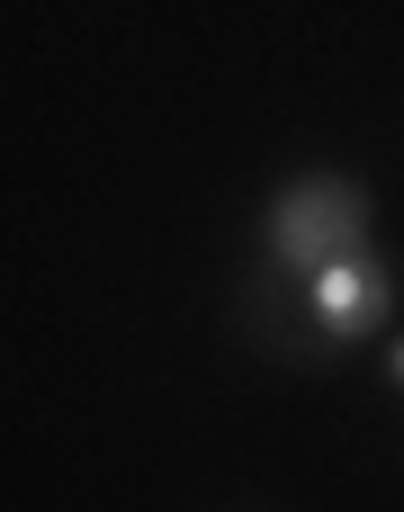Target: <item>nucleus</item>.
<instances>
[{"mask_svg":"<svg viewBox=\"0 0 404 512\" xmlns=\"http://www.w3.org/2000/svg\"><path fill=\"white\" fill-rule=\"evenodd\" d=\"M396 378H404V342H396Z\"/></svg>","mask_w":404,"mask_h":512,"instance_id":"obj_3","label":"nucleus"},{"mask_svg":"<svg viewBox=\"0 0 404 512\" xmlns=\"http://www.w3.org/2000/svg\"><path fill=\"white\" fill-rule=\"evenodd\" d=\"M270 252H279V270H297V279H315V270L369 252V198H360V180H342V171L288 180L279 207H270Z\"/></svg>","mask_w":404,"mask_h":512,"instance_id":"obj_1","label":"nucleus"},{"mask_svg":"<svg viewBox=\"0 0 404 512\" xmlns=\"http://www.w3.org/2000/svg\"><path fill=\"white\" fill-rule=\"evenodd\" d=\"M306 306H315V333H324V342H360V333L387 324L396 279L378 270V252H351V261H333V270L306 279Z\"/></svg>","mask_w":404,"mask_h":512,"instance_id":"obj_2","label":"nucleus"}]
</instances>
